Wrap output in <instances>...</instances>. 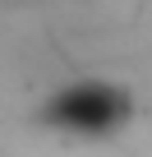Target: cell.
I'll list each match as a JSON object with an SVG mask.
<instances>
[{"label":"cell","mask_w":152,"mask_h":157,"mask_svg":"<svg viewBox=\"0 0 152 157\" xmlns=\"http://www.w3.org/2000/svg\"><path fill=\"white\" fill-rule=\"evenodd\" d=\"M124 111H129L124 97L106 83H79L51 102V120L65 129H79V134H106L111 125L124 120Z\"/></svg>","instance_id":"6da1fadb"}]
</instances>
